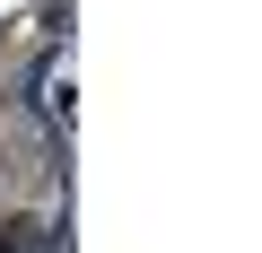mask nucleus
Returning <instances> with one entry per match:
<instances>
[{"label": "nucleus", "mask_w": 262, "mask_h": 253, "mask_svg": "<svg viewBox=\"0 0 262 253\" xmlns=\"http://www.w3.org/2000/svg\"><path fill=\"white\" fill-rule=\"evenodd\" d=\"M0 244H9V253H35L44 244V218L35 210H9V218H0Z\"/></svg>", "instance_id": "f257e3e1"}]
</instances>
